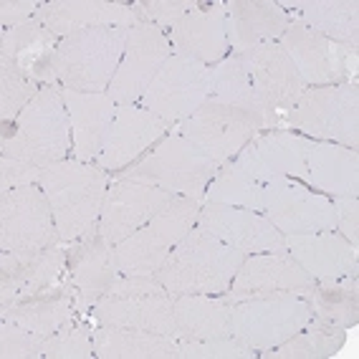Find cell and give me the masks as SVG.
<instances>
[{
	"instance_id": "obj_1",
	"label": "cell",
	"mask_w": 359,
	"mask_h": 359,
	"mask_svg": "<svg viewBox=\"0 0 359 359\" xmlns=\"http://www.w3.org/2000/svg\"><path fill=\"white\" fill-rule=\"evenodd\" d=\"M109 182V172L97 162H81L74 157L41 170L39 185L51 203L61 243L71 245L97 231Z\"/></svg>"
},
{
	"instance_id": "obj_2",
	"label": "cell",
	"mask_w": 359,
	"mask_h": 359,
	"mask_svg": "<svg viewBox=\"0 0 359 359\" xmlns=\"http://www.w3.org/2000/svg\"><path fill=\"white\" fill-rule=\"evenodd\" d=\"M129 28H86L58 41L41 86H64L89 94H107L124 56Z\"/></svg>"
},
{
	"instance_id": "obj_3",
	"label": "cell",
	"mask_w": 359,
	"mask_h": 359,
	"mask_svg": "<svg viewBox=\"0 0 359 359\" xmlns=\"http://www.w3.org/2000/svg\"><path fill=\"white\" fill-rule=\"evenodd\" d=\"M245 253L195 225L157 271V278L172 296H223L231 291Z\"/></svg>"
},
{
	"instance_id": "obj_4",
	"label": "cell",
	"mask_w": 359,
	"mask_h": 359,
	"mask_svg": "<svg viewBox=\"0 0 359 359\" xmlns=\"http://www.w3.org/2000/svg\"><path fill=\"white\" fill-rule=\"evenodd\" d=\"M71 119L61 86H43L13 124H3L0 154L18 157L36 167L71 157Z\"/></svg>"
},
{
	"instance_id": "obj_5",
	"label": "cell",
	"mask_w": 359,
	"mask_h": 359,
	"mask_svg": "<svg viewBox=\"0 0 359 359\" xmlns=\"http://www.w3.org/2000/svg\"><path fill=\"white\" fill-rule=\"evenodd\" d=\"M203 200L175 195L140 231L114 245L119 276H157L175 245L198 225Z\"/></svg>"
},
{
	"instance_id": "obj_6",
	"label": "cell",
	"mask_w": 359,
	"mask_h": 359,
	"mask_svg": "<svg viewBox=\"0 0 359 359\" xmlns=\"http://www.w3.org/2000/svg\"><path fill=\"white\" fill-rule=\"evenodd\" d=\"M283 129L316 142L359 147V81L306 86L283 119Z\"/></svg>"
},
{
	"instance_id": "obj_7",
	"label": "cell",
	"mask_w": 359,
	"mask_h": 359,
	"mask_svg": "<svg viewBox=\"0 0 359 359\" xmlns=\"http://www.w3.org/2000/svg\"><path fill=\"white\" fill-rule=\"evenodd\" d=\"M218 165L210 157H205L190 140L172 132L162 137L147 154H142L135 165L119 172V177H132L172 195L203 200Z\"/></svg>"
},
{
	"instance_id": "obj_8",
	"label": "cell",
	"mask_w": 359,
	"mask_h": 359,
	"mask_svg": "<svg viewBox=\"0 0 359 359\" xmlns=\"http://www.w3.org/2000/svg\"><path fill=\"white\" fill-rule=\"evenodd\" d=\"M314 319L304 294H266L241 299L233 306L231 332L261 357L276 349Z\"/></svg>"
},
{
	"instance_id": "obj_9",
	"label": "cell",
	"mask_w": 359,
	"mask_h": 359,
	"mask_svg": "<svg viewBox=\"0 0 359 359\" xmlns=\"http://www.w3.org/2000/svg\"><path fill=\"white\" fill-rule=\"evenodd\" d=\"M243 56L253 81V99H256V114L261 116V132L283 129V119L296 99L302 97L306 83L302 81L294 61L278 41L256 46L250 51H243Z\"/></svg>"
},
{
	"instance_id": "obj_10",
	"label": "cell",
	"mask_w": 359,
	"mask_h": 359,
	"mask_svg": "<svg viewBox=\"0 0 359 359\" xmlns=\"http://www.w3.org/2000/svg\"><path fill=\"white\" fill-rule=\"evenodd\" d=\"M258 132L261 119L253 111L238 109L215 99H205L185 122L175 127V135L190 140L218 167L231 162Z\"/></svg>"
},
{
	"instance_id": "obj_11",
	"label": "cell",
	"mask_w": 359,
	"mask_h": 359,
	"mask_svg": "<svg viewBox=\"0 0 359 359\" xmlns=\"http://www.w3.org/2000/svg\"><path fill=\"white\" fill-rule=\"evenodd\" d=\"M56 243H61V238L41 185L0 193V253H26Z\"/></svg>"
},
{
	"instance_id": "obj_12",
	"label": "cell",
	"mask_w": 359,
	"mask_h": 359,
	"mask_svg": "<svg viewBox=\"0 0 359 359\" xmlns=\"http://www.w3.org/2000/svg\"><path fill=\"white\" fill-rule=\"evenodd\" d=\"M210 66L172 53L167 58L140 104L147 111L177 127L198 109L210 94Z\"/></svg>"
},
{
	"instance_id": "obj_13",
	"label": "cell",
	"mask_w": 359,
	"mask_h": 359,
	"mask_svg": "<svg viewBox=\"0 0 359 359\" xmlns=\"http://www.w3.org/2000/svg\"><path fill=\"white\" fill-rule=\"evenodd\" d=\"M278 43L289 53L306 86H332L357 79V48L337 43L299 20H291Z\"/></svg>"
},
{
	"instance_id": "obj_14",
	"label": "cell",
	"mask_w": 359,
	"mask_h": 359,
	"mask_svg": "<svg viewBox=\"0 0 359 359\" xmlns=\"http://www.w3.org/2000/svg\"><path fill=\"white\" fill-rule=\"evenodd\" d=\"M170 56H172V46H170V39L162 28L152 26V23L132 26L127 33L124 56L119 61V69H116L107 94L114 99L116 107L140 104L152 79L157 76V71Z\"/></svg>"
},
{
	"instance_id": "obj_15",
	"label": "cell",
	"mask_w": 359,
	"mask_h": 359,
	"mask_svg": "<svg viewBox=\"0 0 359 359\" xmlns=\"http://www.w3.org/2000/svg\"><path fill=\"white\" fill-rule=\"evenodd\" d=\"M263 215L276 225L283 236L337 231L332 198L316 193L299 180L289 177H281L266 185Z\"/></svg>"
},
{
	"instance_id": "obj_16",
	"label": "cell",
	"mask_w": 359,
	"mask_h": 359,
	"mask_svg": "<svg viewBox=\"0 0 359 359\" xmlns=\"http://www.w3.org/2000/svg\"><path fill=\"white\" fill-rule=\"evenodd\" d=\"M311 144L314 140L291 129H263L233 157V162L261 185L281 177L304 182Z\"/></svg>"
},
{
	"instance_id": "obj_17",
	"label": "cell",
	"mask_w": 359,
	"mask_h": 359,
	"mask_svg": "<svg viewBox=\"0 0 359 359\" xmlns=\"http://www.w3.org/2000/svg\"><path fill=\"white\" fill-rule=\"evenodd\" d=\"M172 198V193L147 185V182H140V180H111L109 187H107V195H104L102 212H99L97 233L107 243L116 245L119 241L140 231L142 225H147L162 210L167 200Z\"/></svg>"
},
{
	"instance_id": "obj_18",
	"label": "cell",
	"mask_w": 359,
	"mask_h": 359,
	"mask_svg": "<svg viewBox=\"0 0 359 359\" xmlns=\"http://www.w3.org/2000/svg\"><path fill=\"white\" fill-rule=\"evenodd\" d=\"M198 228L208 236L233 245L245 256L253 253H281L286 250V236L271 223L263 212L245 208L220 205L203 200L198 215Z\"/></svg>"
},
{
	"instance_id": "obj_19",
	"label": "cell",
	"mask_w": 359,
	"mask_h": 359,
	"mask_svg": "<svg viewBox=\"0 0 359 359\" xmlns=\"http://www.w3.org/2000/svg\"><path fill=\"white\" fill-rule=\"evenodd\" d=\"M69 250L64 243L26 253H0V309L39 296L66 278Z\"/></svg>"
},
{
	"instance_id": "obj_20",
	"label": "cell",
	"mask_w": 359,
	"mask_h": 359,
	"mask_svg": "<svg viewBox=\"0 0 359 359\" xmlns=\"http://www.w3.org/2000/svg\"><path fill=\"white\" fill-rule=\"evenodd\" d=\"M170 129L172 124L147 111L142 104H122L116 107L114 122L97 165L107 172H124L142 154H147L162 137L170 135Z\"/></svg>"
},
{
	"instance_id": "obj_21",
	"label": "cell",
	"mask_w": 359,
	"mask_h": 359,
	"mask_svg": "<svg viewBox=\"0 0 359 359\" xmlns=\"http://www.w3.org/2000/svg\"><path fill=\"white\" fill-rule=\"evenodd\" d=\"M314 283V278L299 266V261L291 256L289 250H281V253H253V256H245V261L241 263L228 296L233 302L266 294L306 296Z\"/></svg>"
},
{
	"instance_id": "obj_22",
	"label": "cell",
	"mask_w": 359,
	"mask_h": 359,
	"mask_svg": "<svg viewBox=\"0 0 359 359\" xmlns=\"http://www.w3.org/2000/svg\"><path fill=\"white\" fill-rule=\"evenodd\" d=\"M172 53L215 66L231 53L225 31V3H200L167 31Z\"/></svg>"
},
{
	"instance_id": "obj_23",
	"label": "cell",
	"mask_w": 359,
	"mask_h": 359,
	"mask_svg": "<svg viewBox=\"0 0 359 359\" xmlns=\"http://www.w3.org/2000/svg\"><path fill=\"white\" fill-rule=\"evenodd\" d=\"M119 276L114 263V245L107 243L97 231L69 245L66 278L76 289V311L83 316L107 294L111 281Z\"/></svg>"
},
{
	"instance_id": "obj_24",
	"label": "cell",
	"mask_w": 359,
	"mask_h": 359,
	"mask_svg": "<svg viewBox=\"0 0 359 359\" xmlns=\"http://www.w3.org/2000/svg\"><path fill=\"white\" fill-rule=\"evenodd\" d=\"M91 321L107 327L144 329L175 337V296L172 294H144V296H102L91 306Z\"/></svg>"
},
{
	"instance_id": "obj_25",
	"label": "cell",
	"mask_w": 359,
	"mask_h": 359,
	"mask_svg": "<svg viewBox=\"0 0 359 359\" xmlns=\"http://www.w3.org/2000/svg\"><path fill=\"white\" fill-rule=\"evenodd\" d=\"M66 109L71 119V157L81 162H97L109 135L116 114V102L109 94H89V91L64 89Z\"/></svg>"
},
{
	"instance_id": "obj_26",
	"label": "cell",
	"mask_w": 359,
	"mask_h": 359,
	"mask_svg": "<svg viewBox=\"0 0 359 359\" xmlns=\"http://www.w3.org/2000/svg\"><path fill=\"white\" fill-rule=\"evenodd\" d=\"M39 18L58 39L86 28H132L140 23L132 3L109 0H53L41 6Z\"/></svg>"
},
{
	"instance_id": "obj_27",
	"label": "cell",
	"mask_w": 359,
	"mask_h": 359,
	"mask_svg": "<svg viewBox=\"0 0 359 359\" xmlns=\"http://www.w3.org/2000/svg\"><path fill=\"white\" fill-rule=\"evenodd\" d=\"M286 250L314 281L357 276V245H352L337 231L286 236Z\"/></svg>"
},
{
	"instance_id": "obj_28",
	"label": "cell",
	"mask_w": 359,
	"mask_h": 359,
	"mask_svg": "<svg viewBox=\"0 0 359 359\" xmlns=\"http://www.w3.org/2000/svg\"><path fill=\"white\" fill-rule=\"evenodd\" d=\"M291 26V13L273 0H228L225 3V31L231 51H250L261 43H271Z\"/></svg>"
},
{
	"instance_id": "obj_29",
	"label": "cell",
	"mask_w": 359,
	"mask_h": 359,
	"mask_svg": "<svg viewBox=\"0 0 359 359\" xmlns=\"http://www.w3.org/2000/svg\"><path fill=\"white\" fill-rule=\"evenodd\" d=\"M304 185L327 198L359 195V152L337 142L314 140L306 157Z\"/></svg>"
},
{
	"instance_id": "obj_30",
	"label": "cell",
	"mask_w": 359,
	"mask_h": 359,
	"mask_svg": "<svg viewBox=\"0 0 359 359\" xmlns=\"http://www.w3.org/2000/svg\"><path fill=\"white\" fill-rule=\"evenodd\" d=\"M76 316V289L69 283V278H64L58 286L43 291V294L23 299L8 309H0V319H11L18 327H26L43 337L53 334Z\"/></svg>"
},
{
	"instance_id": "obj_31",
	"label": "cell",
	"mask_w": 359,
	"mask_h": 359,
	"mask_svg": "<svg viewBox=\"0 0 359 359\" xmlns=\"http://www.w3.org/2000/svg\"><path fill=\"white\" fill-rule=\"evenodd\" d=\"M99 359H177V339L167 334L97 324L91 332Z\"/></svg>"
},
{
	"instance_id": "obj_32",
	"label": "cell",
	"mask_w": 359,
	"mask_h": 359,
	"mask_svg": "<svg viewBox=\"0 0 359 359\" xmlns=\"http://www.w3.org/2000/svg\"><path fill=\"white\" fill-rule=\"evenodd\" d=\"M283 11H296L294 20L327 36L341 46H359V3L357 0H299L281 3Z\"/></svg>"
},
{
	"instance_id": "obj_33",
	"label": "cell",
	"mask_w": 359,
	"mask_h": 359,
	"mask_svg": "<svg viewBox=\"0 0 359 359\" xmlns=\"http://www.w3.org/2000/svg\"><path fill=\"white\" fill-rule=\"evenodd\" d=\"M231 296H175V324H177V339H210L225 337L231 332L233 319Z\"/></svg>"
},
{
	"instance_id": "obj_34",
	"label": "cell",
	"mask_w": 359,
	"mask_h": 359,
	"mask_svg": "<svg viewBox=\"0 0 359 359\" xmlns=\"http://www.w3.org/2000/svg\"><path fill=\"white\" fill-rule=\"evenodd\" d=\"M58 41L61 39L53 36L43 26V20L36 15L33 20L23 23V26L3 31V36H0V58L15 61L28 74H33L36 81L41 83V74H43L46 64H48V58H51Z\"/></svg>"
},
{
	"instance_id": "obj_35",
	"label": "cell",
	"mask_w": 359,
	"mask_h": 359,
	"mask_svg": "<svg viewBox=\"0 0 359 359\" xmlns=\"http://www.w3.org/2000/svg\"><path fill=\"white\" fill-rule=\"evenodd\" d=\"M314 321L329 327L352 329L359 319V286L357 276L337 278V281H316L306 294Z\"/></svg>"
},
{
	"instance_id": "obj_36",
	"label": "cell",
	"mask_w": 359,
	"mask_h": 359,
	"mask_svg": "<svg viewBox=\"0 0 359 359\" xmlns=\"http://www.w3.org/2000/svg\"><path fill=\"white\" fill-rule=\"evenodd\" d=\"M210 94L208 99L231 104L238 109L253 111L256 114V99H253V81L245 64V56L238 51H231L223 61L210 66ZM258 116V114H256ZM261 119V116H258Z\"/></svg>"
},
{
	"instance_id": "obj_37",
	"label": "cell",
	"mask_w": 359,
	"mask_h": 359,
	"mask_svg": "<svg viewBox=\"0 0 359 359\" xmlns=\"http://www.w3.org/2000/svg\"><path fill=\"white\" fill-rule=\"evenodd\" d=\"M210 203H220V205H233V208H245V210L263 212V203H266V185H261L258 180H253L248 172H243L236 162H225L218 167L215 177L210 180V185L205 190V198Z\"/></svg>"
},
{
	"instance_id": "obj_38",
	"label": "cell",
	"mask_w": 359,
	"mask_h": 359,
	"mask_svg": "<svg viewBox=\"0 0 359 359\" xmlns=\"http://www.w3.org/2000/svg\"><path fill=\"white\" fill-rule=\"evenodd\" d=\"M346 329L329 327L321 321H309L306 327L299 334H294L291 339L278 344L271 352H263L261 357L266 359H327L337 354L344 346Z\"/></svg>"
},
{
	"instance_id": "obj_39",
	"label": "cell",
	"mask_w": 359,
	"mask_h": 359,
	"mask_svg": "<svg viewBox=\"0 0 359 359\" xmlns=\"http://www.w3.org/2000/svg\"><path fill=\"white\" fill-rule=\"evenodd\" d=\"M41 89L43 86L23 66L11 58H0V122L13 124Z\"/></svg>"
},
{
	"instance_id": "obj_40",
	"label": "cell",
	"mask_w": 359,
	"mask_h": 359,
	"mask_svg": "<svg viewBox=\"0 0 359 359\" xmlns=\"http://www.w3.org/2000/svg\"><path fill=\"white\" fill-rule=\"evenodd\" d=\"M91 332L86 324H79V316L56 329L53 334L46 337V359H89L94 357V341H91Z\"/></svg>"
},
{
	"instance_id": "obj_41",
	"label": "cell",
	"mask_w": 359,
	"mask_h": 359,
	"mask_svg": "<svg viewBox=\"0 0 359 359\" xmlns=\"http://www.w3.org/2000/svg\"><path fill=\"white\" fill-rule=\"evenodd\" d=\"M253 349L236 339L233 334L210 339H177V359H253Z\"/></svg>"
},
{
	"instance_id": "obj_42",
	"label": "cell",
	"mask_w": 359,
	"mask_h": 359,
	"mask_svg": "<svg viewBox=\"0 0 359 359\" xmlns=\"http://www.w3.org/2000/svg\"><path fill=\"white\" fill-rule=\"evenodd\" d=\"M46 337L26 327H18L15 321L3 319L0 324V357L3 359H39L43 357Z\"/></svg>"
},
{
	"instance_id": "obj_43",
	"label": "cell",
	"mask_w": 359,
	"mask_h": 359,
	"mask_svg": "<svg viewBox=\"0 0 359 359\" xmlns=\"http://www.w3.org/2000/svg\"><path fill=\"white\" fill-rule=\"evenodd\" d=\"M200 6V0H144V3H132L140 23H152V26L170 31L180 18Z\"/></svg>"
},
{
	"instance_id": "obj_44",
	"label": "cell",
	"mask_w": 359,
	"mask_h": 359,
	"mask_svg": "<svg viewBox=\"0 0 359 359\" xmlns=\"http://www.w3.org/2000/svg\"><path fill=\"white\" fill-rule=\"evenodd\" d=\"M39 180H41V167L31 165L26 160H18V157L0 154V193L15 190V187L39 185Z\"/></svg>"
},
{
	"instance_id": "obj_45",
	"label": "cell",
	"mask_w": 359,
	"mask_h": 359,
	"mask_svg": "<svg viewBox=\"0 0 359 359\" xmlns=\"http://www.w3.org/2000/svg\"><path fill=\"white\" fill-rule=\"evenodd\" d=\"M334 215H337V233L344 236L352 245L359 243V200L357 195L332 198Z\"/></svg>"
},
{
	"instance_id": "obj_46",
	"label": "cell",
	"mask_w": 359,
	"mask_h": 359,
	"mask_svg": "<svg viewBox=\"0 0 359 359\" xmlns=\"http://www.w3.org/2000/svg\"><path fill=\"white\" fill-rule=\"evenodd\" d=\"M167 294V289L157 276H116L104 296H144Z\"/></svg>"
},
{
	"instance_id": "obj_47",
	"label": "cell",
	"mask_w": 359,
	"mask_h": 359,
	"mask_svg": "<svg viewBox=\"0 0 359 359\" xmlns=\"http://www.w3.org/2000/svg\"><path fill=\"white\" fill-rule=\"evenodd\" d=\"M41 6L39 0H3L0 3V26L3 31H11V28H18L28 20H33L39 15Z\"/></svg>"
}]
</instances>
